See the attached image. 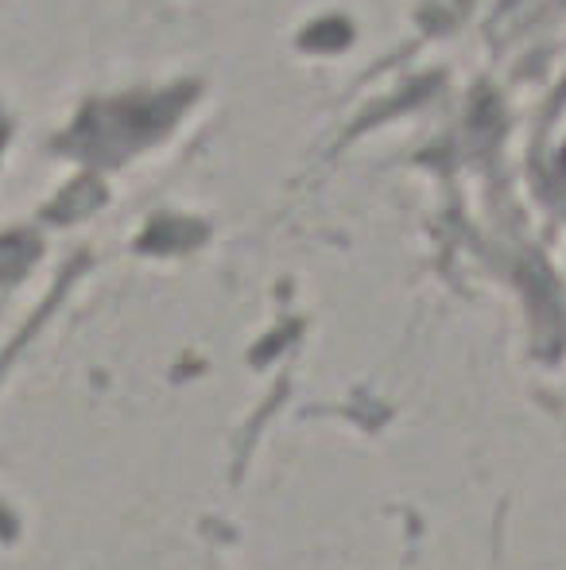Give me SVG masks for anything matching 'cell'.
Returning <instances> with one entry per match:
<instances>
[]
</instances>
